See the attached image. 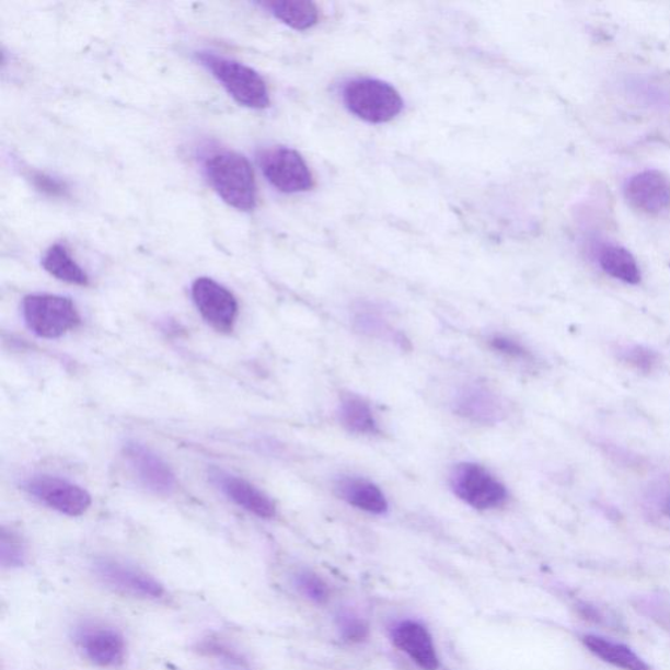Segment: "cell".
Here are the masks:
<instances>
[{
	"instance_id": "4",
	"label": "cell",
	"mask_w": 670,
	"mask_h": 670,
	"mask_svg": "<svg viewBox=\"0 0 670 670\" xmlns=\"http://www.w3.org/2000/svg\"><path fill=\"white\" fill-rule=\"evenodd\" d=\"M23 314L26 326L43 338L62 337L80 324L72 300L57 294H30L24 299Z\"/></svg>"
},
{
	"instance_id": "5",
	"label": "cell",
	"mask_w": 670,
	"mask_h": 670,
	"mask_svg": "<svg viewBox=\"0 0 670 670\" xmlns=\"http://www.w3.org/2000/svg\"><path fill=\"white\" fill-rule=\"evenodd\" d=\"M451 487L454 495L475 509L499 508L508 500L506 486L484 466L473 462H462L453 469Z\"/></svg>"
},
{
	"instance_id": "9",
	"label": "cell",
	"mask_w": 670,
	"mask_h": 670,
	"mask_svg": "<svg viewBox=\"0 0 670 670\" xmlns=\"http://www.w3.org/2000/svg\"><path fill=\"white\" fill-rule=\"evenodd\" d=\"M451 405L455 415L472 424L495 425L506 417V405L500 395L480 383L459 388Z\"/></svg>"
},
{
	"instance_id": "1",
	"label": "cell",
	"mask_w": 670,
	"mask_h": 670,
	"mask_svg": "<svg viewBox=\"0 0 670 670\" xmlns=\"http://www.w3.org/2000/svg\"><path fill=\"white\" fill-rule=\"evenodd\" d=\"M207 178L226 204L240 211L257 205V186L252 165L238 152L220 151L207 159Z\"/></svg>"
},
{
	"instance_id": "13",
	"label": "cell",
	"mask_w": 670,
	"mask_h": 670,
	"mask_svg": "<svg viewBox=\"0 0 670 670\" xmlns=\"http://www.w3.org/2000/svg\"><path fill=\"white\" fill-rule=\"evenodd\" d=\"M77 645L85 658L103 668L124 665L126 643L116 629L104 626H84L77 633Z\"/></svg>"
},
{
	"instance_id": "20",
	"label": "cell",
	"mask_w": 670,
	"mask_h": 670,
	"mask_svg": "<svg viewBox=\"0 0 670 670\" xmlns=\"http://www.w3.org/2000/svg\"><path fill=\"white\" fill-rule=\"evenodd\" d=\"M586 647L601 660L622 670H649V667L636 655L632 648L621 645L601 636L587 635Z\"/></svg>"
},
{
	"instance_id": "29",
	"label": "cell",
	"mask_w": 670,
	"mask_h": 670,
	"mask_svg": "<svg viewBox=\"0 0 670 670\" xmlns=\"http://www.w3.org/2000/svg\"><path fill=\"white\" fill-rule=\"evenodd\" d=\"M32 180L38 190L49 194V196H65L67 192L63 183H60V181L56 178L45 176V174H35Z\"/></svg>"
},
{
	"instance_id": "21",
	"label": "cell",
	"mask_w": 670,
	"mask_h": 670,
	"mask_svg": "<svg viewBox=\"0 0 670 670\" xmlns=\"http://www.w3.org/2000/svg\"><path fill=\"white\" fill-rule=\"evenodd\" d=\"M43 266L53 277L67 281V284L78 286H89L90 284L89 276L71 257L65 245L50 246L43 258Z\"/></svg>"
},
{
	"instance_id": "3",
	"label": "cell",
	"mask_w": 670,
	"mask_h": 670,
	"mask_svg": "<svg viewBox=\"0 0 670 670\" xmlns=\"http://www.w3.org/2000/svg\"><path fill=\"white\" fill-rule=\"evenodd\" d=\"M346 108L370 124H385L404 109L397 90L378 79L351 80L344 89Z\"/></svg>"
},
{
	"instance_id": "15",
	"label": "cell",
	"mask_w": 670,
	"mask_h": 670,
	"mask_svg": "<svg viewBox=\"0 0 670 670\" xmlns=\"http://www.w3.org/2000/svg\"><path fill=\"white\" fill-rule=\"evenodd\" d=\"M392 640L395 647L405 652L421 669L438 670L439 658L432 636L420 623L401 622L392 632Z\"/></svg>"
},
{
	"instance_id": "25",
	"label": "cell",
	"mask_w": 670,
	"mask_h": 670,
	"mask_svg": "<svg viewBox=\"0 0 670 670\" xmlns=\"http://www.w3.org/2000/svg\"><path fill=\"white\" fill-rule=\"evenodd\" d=\"M199 652L216 659L220 670H251L238 654L216 639L205 640L199 646Z\"/></svg>"
},
{
	"instance_id": "6",
	"label": "cell",
	"mask_w": 670,
	"mask_h": 670,
	"mask_svg": "<svg viewBox=\"0 0 670 670\" xmlns=\"http://www.w3.org/2000/svg\"><path fill=\"white\" fill-rule=\"evenodd\" d=\"M259 165L269 183L281 193L311 190L314 183L310 166L298 151L274 147L259 155Z\"/></svg>"
},
{
	"instance_id": "26",
	"label": "cell",
	"mask_w": 670,
	"mask_h": 670,
	"mask_svg": "<svg viewBox=\"0 0 670 670\" xmlns=\"http://www.w3.org/2000/svg\"><path fill=\"white\" fill-rule=\"evenodd\" d=\"M619 357L636 370L649 373L659 366V355L645 346H625L620 348Z\"/></svg>"
},
{
	"instance_id": "24",
	"label": "cell",
	"mask_w": 670,
	"mask_h": 670,
	"mask_svg": "<svg viewBox=\"0 0 670 670\" xmlns=\"http://www.w3.org/2000/svg\"><path fill=\"white\" fill-rule=\"evenodd\" d=\"M26 561V547L16 533L2 529L0 533V563L3 567H22Z\"/></svg>"
},
{
	"instance_id": "8",
	"label": "cell",
	"mask_w": 670,
	"mask_h": 670,
	"mask_svg": "<svg viewBox=\"0 0 670 670\" xmlns=\"http://www.w3.org/2000/svg\"><path fill=\"white\" fill-rule=\"evenodd\" d=\"M194 303L213 330L230 333L236 323L239 304L226 287L210 278H199L192 287Z\"/></svg>"
},
{
	"instance_id": "23",
	"label": "cell",
	"mask_w": 670,
	"mask_h": 670,
	"mask_svg": "<svg viewBox=\"0 0 670 670\" xmlns=\"http://www.w3.org/2000/svg\"><path fill=\"white\" fill-rule=\"evenodd\" d=\"M294 587L304 596L305 599L314 602V604L323 605L330 600V588L326 582L320 578L317 574L301 569L293 576Z\"/></svg>"
},
{
	"instance_id": "28",
	"label": "cell",
	"mask_w": 670,
	"mask_h": 670,
	"mask_svg": "<svg viewBox=\"0 0 670 670\" xmlns=\"http://www.w3.org/2000/svg\"><path fill=\"white\" fill-rule=\"evenodd\" d=\"M337 627L340 635L348 642H363L370 634L367 622L350 612H344L337 616Z\"/></svg>"
},
{
	"instance_id": "18",
	"label": "cell",
	"mask_w": 670,
	"mask_h": 670,
	"mask_svg": "<svg viewBox=\"0 0 670 670\" xmlns=\"http://www.w3.org/2000/svg\"><path fill=\"white\" fill-rule=\"evenodd\" d=\"M598 261L602 270L608 276L627 285H639L642 273L635 257L626 247L605 244L600 246L598 252Z\"/></svg>"
},
{
	"instance_id": "7",
	"label": "cell",
	"mask_w": 670,
	"mask_h": 670,
	"mask_svg": "<svg viewBox=\"0 0 670 670\" xmlns=\"http://www.w3.org/2000/svg\"><path fill=\"white\" fill-rule=\"evenodd\" d=\"M24 488L45 506L67 516L83 515L92 503L84 488L53 475H36L25 482Z\"/></svg>"
},
{
	"instance_id": "17",
	"label": "cell",
	"mask_w": 670,
	"mask_h": 670,
	"mask_svg": "<svg viewBox=\"0 0 670 670\" xmlns=\"http://www.w3.org/2000/svg\"><path fill=\"white\" fill-rule=\"evenodd\" d=\"M259 4L281 23L297 31L311 30L319 23L317 5L310 0H267Z\"/></svg>"
},
{
	"instance_id": "22",
	"label": "cell",
	"mask_w": 670,
	"mask_h": 670,
	"mask_svg": "<svg viewBox=\"0 0 670 670\" xmlns=\"http://www.w3.org/2000/svg\"><path fill=\"white\" fill-rule=\"evenodd\" d=\"M354 324L357 330L370 337L391 340L405 347L407 340L400 332L395 331L381 314L371 308H363L355 314Z\"/></svg>"
},
{
	"instance_id": "27",
	"label": "cell",
	"mask_w": 670,
	"mask_h": 670,
	"mask_svg": "<svg viewBox=\"0 0 670 670\" xmlns=\"http://www.w3.org/2000/svg\"><path fill=\"white\" fill-rule=\"evenodd\" d=\"M488 345L495 353L503 355V357L511 360L529 361L532 360V354L528 348L507 335L495 334L488 339Z\"/></svg>"
},
{
	"instance_id": "11",
	"label": "cell",
	"mask_w": 670,
	"mask_h": 670,
	"mask_svg": "<svg viewBox=\"0 0 670 670\" xmlns=\"http://www.w3.org/2000/svg\"><path fill=\"white\" fill-rule=\"evenodd\" d=\"M124 454L140 484L153 494L170 497L177 488L176 475L163 459L137 441H129Z\"/></svg>"
},
{
	"instance_id": "19",
	"label": "cell",
	"mask_w": 670,
	"mask_h": 670,
	"mask_svg": "<svg viewBox=\"0 0 670 670\" xmlns=\"http://www.w3.org/2000/svg\"><path fill=\"white\" fill-rule=\"evenodd\" d=\"M338 415L342 426L358 435H378L380 427L367 401L355 394L340 398Z\"/></svg>"
},
{
	"instance_id": "14",
	"label": "cell",
	"mask_w": 670,
	"mask_h": 670,
	"mask_svg": "<svg viewBox=\"0 0 670 670\" xmlns=\"http://www.w3.org/2000/svg\"><path fill=\"white\" fill-rule=\"evenodd\" d=\"M625 196L634 209L658 216L670 209V181L659 171L636 173L628 180Z\"/></svg>"
},
{
	"instance_id": "2",
	"label": "cell",
	"mask_w": 670,
	"mask_h": 670,
	"mask_svg": "<svg viewBox=\"0 0 670 670\" xmlns=\"http://www.w3.org/2000/svg\"><path fill=\"white\" fill-rule=\"evenodd\" d=\"M197 58L240 105L252 109H266L270 105L265 80L251 67L210 51H200Z\"/></svg>"
},
{
	"instance_id": "10",
	"label": "cell",
	"mask_w": 670,
	"mask_h": 670,
	"mask_svg": "<svg viewBox=\"0 0 670 670\" xmlns=\"http://www.w3.org/2000/svg\"><path fill=\"white\" fill-rule=\"evenodd\" d=\"M95 573L104 585L136 598L158 600L165 594L163 585L155 578L123 562L99 559L95 563Z\"/></svg>"
},
{
	"instance_id": "12",
	"label": "cell",
	"mask_w": 670,
	"mask_h": 670,
	"mask_svg": "<svg viewBox=\"0 0 670 670\" xmlns=\"http://www.w3.org/2000/svg\"><path fill=\"white\" fill-rule=\"evenodd\" d=\"M209 477L212 485H216L227 498L246 509L247 512L256 515L261 519H273L277 515L276 503L270 499L269 495L252 485L251 482L218 467L210 469Z\"/></svg>"
},
{
	"instance_id": "16",
	"label": "cell",
	"mask_w": 670,
	"mask_h": 670,
	"mask_svg": "<svg viewBox=\"0 0 670 670\" xmlns=\"http://www.w3.org/2000/svg\"><path fill=\"white\" fill-rule=\"evenodd\" d=\"M334 488L340 499L361 511L383 515L390 508L383 492L370 481L344 477L335 482Z\"/></svg>"
}]
</instances>
